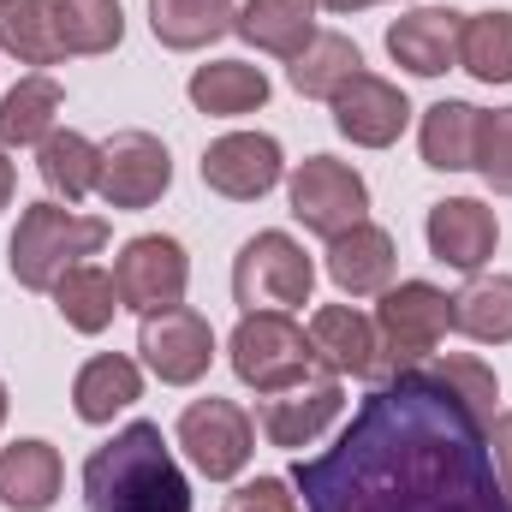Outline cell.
Here are the masks:
<instances>
[{
	"label": "cell",
	"mask_w": 512,
	"mask_h": 512,
	"mask_svg": "<svg viewBox=\"0 0 512 512\" xmlns=\"http://www.w3.org/2000/svg\"><path fill=\"white\" fill-rule=\"evenodd\" d=\"M304 512H512L489 423L429 370H393L340 441L292 471Z\"/></svg>",
	"instance_id": "obj_1"
},
{
	"label": "cell",
	"mask_w": 512,
	"mask_h": 512,
	"mask_svg": "<svg viewBox=\"0 0 512 512\" xmlns=\"http://www.w3.org/2000/svg\"><path fill=\"white\" fill-rule=\"evenodd\" d=\"M84 512H191V483L155 423H126L84 459Z\"/></svg>",
	"instance_id": "obj_2"
},
{
	"label": "cell",
	"mask_w": 512,
	"mask_h": 512,
	"mask_svg": "<svg viewBox=\"0 0 512 512\" xmlns=\"http://www.w3.org/2000/svg\"><path fill=\"white\" fill-rule=\"evenodd\" d=\"M108 245V221L96 215H72L60 203H30L18 215V233H12V280L30 286V292H54L66 268H78L84 256H96Z\"/></svg>",
	"instance_id": "obj_3"
},
{
	"label": "cell",
	"mask_w": 512,
	"mask_h": 512,
	"mask_svg": "<svg viewBox=\"0 0 512 512\" xmlns=\"http://www.w3.org/2000/svg\"><path fill=\"white\" fill-rule=\"evenodd\" d=\"M233 370H239V382L256 387V393H280V387L310 382L316 346H310V334H304L286 310H251V316L233 328Z\"/></svg>",
	"instance_id": "obj_4"
},
{
	"label": "cell",
	"mask_w": 512,
	"mask_h": 512,
	"mask_svg": "<svg viewBox=\"0 0 512 512\" xmlns=\"http://www.w3.org/2000/svg\"><path fill=\"white\" fill-rule=\"evenodd\" d=\"M310 286H316V268L292 233H256L239 245L233 298L245 304V316L251 310H298V304H310Z\"/></svg>",
	"instance_id": "obj_5"
},
{
	"label": "cell",
	"mask_w": 512,
	"mask_h": 512,
	"mask_svg": "<svg viewBox=\"0 0 512 512\" xmlns=\"http://www.w3.org/2000/svg\"><path fill=\"white\" fill-rule=\"evenodd\" d=\"M453 328V298L435 292L429 280H399L387 286L382 310H376V346L393 370H411L417 358H429Z\"/></svg>",
	"instance_id": "obj_6"
},
{
	"label": "cell",
	"mask_w": 512,
	"mask_h": 512,
	"mask_svg": "<svg viewBox=\"0 0 512 512\" xmlns=\"http://www.w3.org/2000/svg\"><path fill=\"white\" fill-rule=\"evenodd\" d=\"M179 447L191 453V465L209 477V483H227L251 465V447H256V429L251 417L233 405V399H191L179 411Z\"/></svg>",
	"instance_id": "obj_7"
},
{
	"label": "cell",
	"mask_w": 512,
	"mask_h": 512,
	"mask_svg": "<svg viewBox=\"0 0 512 512\" xmlns=\"http://www.w3.org/2000/svg\"><path fill=\"white\" fill-rule=\"evenodd\" d=\"M370 209V185L334 161V155H310L298 161L292 173V215L304 221V233H322V239H340L346 227H358Z\"/></svg>",
	"instance_id": "obj_8"
},
{
	"label": "cell",
	"mask_w": 512,
	"mask_h": 512,
	"mask_svg": "<svg viewBox=\"0 0 512 512\" xmlns=\"http://www.w3.org/2000/svg\"><path fill=\"white\" fill-rule=\"evenodd\" d=\"M114 286H120V304L137 316H155V310H173L185 304V286H191V262L185 245L167 239V233H137L120 262H114Z\"/></svg>",
	"instance_id": "obj_9"
},
{
	"label": "cell",
	"mask_w": 512,
	"mask_h": 512,
	"mask_svg": "<svg viewBox=\"0 0 512 512\" xmlns=\"http://www.w3.org/2000/svg\"><path fill=\"white\" fill-rule=\"evenodd\" d=\"M137 352H143V364L155 370V382L191 387V382H203V376H209V364H215V328H209L197 310L173 304V310L143 316Z\"/></svg>",
	"instance_id": "obj_10"
},
{
	"label": "cell",
	"mask_w": 512,
	"mask_h": 512,
	"mask_svg": "<svg viewBox=\"0 0 512 512\" xmlns=\"http://www.w3.org/2000/svg\"><path fill=\"white\" fill-rule=\"evenodd\" d=\"M173 185V155L161 137L149 131H120L102 143V167H96V191L108 197V209H149L161 203V191Z\"/></svg>",
	"instance_id": "obj_11"
},
{
	"label": "cell",
	"mask_w": 512,
	"mask_h": 512,
	"mask_svg": "<svg viewBox=\"0 0 512 512\" xmlns=\"http://www.w3.org/2000/svg\"><path fill=\"white\" fill-rule=\"evenodd\" d=\"M286 161H280V143L268 131H233V137H215L203 149V185L233 197V203H256L280 185Z\"/></svg>",
	"instance_id": "obj_12"
},
{
	"label": "cell",
	"mask_w": 512,
	"mask_h": 512,
	"mask_svg": "<svg viewBox=\"0 0 512 512\" xmlns=\"http://www.w3.org/2000/svg\"><path fill=\"white\" fill-rule=\"evenodd\" d=\"M340 405H346V387H340L334 370L310 376V382H298V387H280V393L262 399V435L274 447H304V441H316L340 417Z\"/></svg>",
	"instance_id": "obj_13"
},
{
	"label": "cell",
	"mask_w": 512,
	"mask_h": 512,
	"mask_svg": "<svg viewBox=\"0 0 512 512\" xmlns=\"http://www.w3.org/2000/svg\"><path fill=\"white\" fill-rule=\"evenodd\" d=\"M429 256L459 268V274H477L495 245H501V227H495V209H483L477 197H447L429 209Z\"/></svg>",
	"instance_id": "obj_14"
},
{
	"label": "cell",
	"mask_w": 512,
	"mask_h": 512,
	"mask_svg": "<svg viewBox=\"0 0 512 512\" xmlns=\"http://www.w3.org/2000/svg\"><path fill=\"white\" fill-rule=\"evenodd\" d=\"M459 36H465V12L453 6H417L387 30V54L417 72V78H441L459 66Z\"/></svg>",
	"instance_id": "obj_15"
},
{
	"label": "cell",
	"mask_w": 512,
	"mask_h": 512,
	"mask_svg": "<svg viewBox=\"0 0 512 512\" xmlns=\"http://www.w3.org/2000/svg\"><path fill=\"white\" fill-rule=\"evenodd\" d=\"M411 120V102H405V90L399 84H387L376 72H358L340 96H334V126L340 137H352V143H364V149H387L399 131Z\"/></svg>",
	"instance_id": "obj_16"
},
{
	"label": "cell",
	"mask_w": 512,
	"mask_h": 512,
	"mask_svg": "<svg viewBox=\"0 0 512 512\" xmlns=\"http://www.w3.org/2000/svg\"><path fill=\"white\" fill-rule=\"evenodd\" d=\"M310 346H316V364H328L334 376H376L382 364L376 322L352 304H322L310 316Z\"/></svg>",
	"instance_id": "obj_17"
},
{
	"label": "cell",
	"mask_w": 512,
	"mask_h": 512,
	"mask_svg": "<svg viewBox=\"0 0 512 512\" xmlns=\"http://www.w3.org/2000/svg\"><path fill=\"white\" fill-rule=\"evenodd\" d=\"M393 233L382 227H370V221H358V227H346L340 239H328V280L346 292V298H376L393 286Z\"/></svg>",
	"instance_id": "obj_18"
},
{
	"label": "cell",
	"mask_w": 512,
	"mask_h": 512,
	"mask_svg": "<svg viewBox=\"0 0 512 512\" xmlns=\"http://www.w3.org/2000/svg\"><path fill=\"white\" fill-rule=\"evenodd\" d=\"M60 447L48 441H12L0 447V501L12 512H48L60 501Z\"/></svg>",
	"instance_id": "obj_19"
},
{
	"label": "cell",
	"mask_w": 512,
	"mask_h": 512,
	"mask_svg": "<svg viewBox=\"0 0 512 512\" xmlns=\"http://www.w3.org/2000/svg\"><path fill=\"white\" fill-rule=\"evenodd\" d=\"M358 72H364L358 42H352V36H334V30H316V36L292 54V66H286L292 90H298V96H316V102H334Z\"/></svg>",
	"instance_id": "obj_20"
},
{
	"label": "cell",
	"mask_w": 512,
	"mask_h": 512,
	"mask_svg": "<svg viewBox=\"0 0 512 512\" xmlns=\"http://www.w3.org/2000/svg\"><path fill=\"white\" fill-rule=\"evenodd\" d=\"M0 48L18 54L24 66H54L66 60V30H60V6L54 0H6L0 6Z\"/></svg>",
	"instance_id": "obj_21"
},
{
	"label": "cell",
	"mask_w": 512,
	"mask_h": 512,
	"mask_svg": "<svg viewBox=\"0 0 512 512\" xmlns=\"http://www.w3.org/2000/svg\"><path fill=\"white\" fill-rule=\"evenodd\" d=\"M233 30L262 54H286L292 60L316 36V0H245Z\"/></svg>",
	"instance_id": "obj_22"
},
{
	"label": "cell",
	"mask_w": 512,
	"mask_h": 512,
	"mask_svg": "<svg viewBox=\"0 0 512 512\" xmlns=\"http://www.w3.org/2000/svg\"><path fill=\"white\" fill-rule=\"evenodd\" d=\"M477 131H483V108H471V102H435V108L423 114V131H417L423 161H429L435 173H465V167H477Z\"/></svg>",
	"instance_id": "obj_23"
},
{
	"label": "cell",
	"mask_w": 512,
	"mask_h": 512,
	"mask_svg": "<svg viewBox=\"0 0 512 512\" xmlns=\"http://www.w3.org/2000/svg\"><path fill=\"white\" fill-rule=\"evenodd\" d=\"M137 393H143L137 364L120 358V352H102V358H90V364L78 370V382H72V405H78L84 423H114V411L137 405Z\"/></svg>",
	"instance_id": "obj_24"
},
{
	"label": "cell",
	"mask_w": 512,
	"mask_h": 512,
	"mask_svg": "<svg viewBox=\"0 0 512 512\" xmlns=\"http://www.w3.org/2000/svg\"><path fill=\"white\" fill-rule=\"evenodd\" d=\"M233 0H149V30L161 48H209L233 30Z\"/></svg>",
	"instance_id": "obj_25"
},
{
	"label": "cell",
	"mask_w": 512,
	"mask_h": 512,
	"mask_svg": "<svg viewBox=\"0 0 512 512\" xmlns=\"http://www.w3.org/2000/svg\"><path fill=\"white\" fill-rule=\"evenodd\" d=\"M191 102L203 114L233 120V114H251L268 102V78H262V66H245V60H209L191 72Z\"/></svg>",
	"instance_id": "obj_26"
},
{
	"label": "cell",
	"mask_w": 512,
	"mask_h": 512,
	"mask_svg": "<svg viewBox=\"0 0 512 512\" xmlns=\"http://www.w3.org/2000/svg\"><path fill=\"white\" fill-rule=\"evenodd\" d=\"M54 304H60L66 328H78V334H102V328L114 322V310H126V304H120L114 274H108V268H90V262H78V268H66V274H60Z\"/></svg>",
	"instance_id": "obj_27"
},
{
	"label": "cell",
	"mask_w": 512,
	"mask_h": 512,
	"mask_svg": "<svg viewBox=\"0 0 512 512\" xmlns=\"http://www.w3.org/2000/svg\"><path fill=\"white\" fill-rule=\"evenodd\" d=\"M36 167H42V185L66 203H78L84 191H96V167H102V149L78 131H48L36 143Z\"/></svg>",
	"instance_id": "obj_28"
},
{
	"label": "cell",
	"mask_w": 512,
	"mask_h": 512,
	"mask_svg": "<svg viewBox=\"0 0 512 512\" xmlns=\"http://www.w3.org/2000/svg\"><path fill=\"white\" fill-rule=\"evenodd\" d=\"M60 84L54 78H18L6 96H0V143L6 149H24V143H42L54 131V114H60Z\"/></svg>",
	"instance_id": "obj_29"
},
{
	"label": "cell",
	"mask_w": 512,
	"mask_h": 512,
	"mask_svg": "<svg viewBox=\"0 0 512 512\" xmlns=\"http://www.w3.org/2000/svg\"><path fill=\"white\" fill-rule=\"evenodd\" d=\"M453 328L483 340V346H507L512 340V274L471 280L465 292H453Z\"/></svg>",
	"instance_id": "obj_30"
},
{
	"label": "cell",
	"mask_w": 512,
	"mask_h": 512,
	"mask_svg": "<svg viewBox=\"0 0 512 512\" xmlns=\"http://www.w3.org/2000/svg\"><path fill=\"white\" fill-rule=\"evenodd\" d=\"M459 66L483 84H512V12H477L459 36Z\"/></svg>",
	"instance_id": "obj_31"
},
{
	"label": "cell",
	"mask_w": 512,
	"mask_h": 512,
	"mask_svg": "<svg viewBox=\"0 0 512 512\" xmlns=\"http://www.w3.org/2000/svg\"><path fill=\"white\" fill-rule=\"evenodd\" d=\"M60 6V30L72 54H108L126 36V12L120 0H54Z\"/></svg>",
	"instance_id": "obj_32"
},
{
	"label": "cell",
	"mask_w": 512,
	"mask_h": 512,
	"mask_svg": "<svg viewBox=\"0 0 512 512\" xmlns=\"http://www.w3.org/2000/svg\"><path fill=\"white\" fill-rule=\"evenodd\" d=\"M435 382H447L483 423H495V399H501V387H495V370L483 364V358H465V352H453V358H441L435 370H429Z\"/></svg>",
	"instance_id": "obj_33"
},
{
	"label": "cell",
	"mask_w": 512,
	"mask_h": 512,
	"mask_svg": "<svg viewBox=\"0 0 512 512\" xmlns=\"http://www.w3.org/2000/svg\"><path fill=\"white\" fill-rule=\"evenodd\" d=\"M477 173L512 197V108H495L483 114V131H477Z\"/></svg>",
	"instance_id": "obj_34"
},
{
	"label": "cell",
	"mask_w": 512,
	"mask_h": 512,
	"mask_svg": "<svg viewBox=\"0 0 512 512\" xmlns=\"http://www.w3.org/2000/svg\"><path fill=\"white\" fill-rule=\"evenodd\" d=\"M233 512H298V501L286 495L280 477H256L245 489H233Z\"/></svg>",
	"instance_id": "obj_35"
},
{
	"label": "cell",
	"mask_w": 512,
	"mask_h": 512,
	"mask_svg": "<svg viewBox=\"0 0 512 512\" xmlns=\"http://www.w3.org/2000/svg\"><path fill=\"white\" fill-rule=\"evenodd\" d=\"M489 453H495V471H501V489H507V507H512V411H501L489 423Z\"/></svg>",
	"instance_id": "obj_36"
},
{
	"label": "cell",
	"mask_w": 512,
	"mask_h": 512,
	"mask_svg": "<svg viewBox=\"0 0 512 512\" xmlns=\"http://www.w3.org/2000/svg\"><path fill=\"white\" fill-rule=\"evenodd\" d=\"M12 185H18V173H12V161H6V149H0V209L12 203Z\"/></svg>",
	"instance_id": "obj_37"
},
{
	"label": "cell",
	"mask_w": 512,
	"mask_h": 512,
	"mask_svg": "<svg viewBox=\"0 0 512 512\" xmlns=\"http://www.w3.org/2000/svg\"><path fill=\"white\" fill-rule=\"evenodd\" d=\"M316 6H328V12H358V6H370V0H316Z\"/></svg>",
	"instance_id": "obj_38"
},
{
	"label": "cell",
	"mask_w": 512,
	"mask_h": 512,
	"mask_svg": "<svg viewBox=\"0 0 512 512\" xmlns=\"http://www.w3.org/2000/svg\"><path fill=\"white\" fill-rule=\"evenodd\" d=\"M0 423H6V382H0Z\"/></svg>",
	"instance_id": "obj_39"
},
{
	"label": "cell",
	"mask_w": 512,
	"mask_h": 512,
	"mask_svg": "<svg viewBox=\"0 0 512 512\" xmlns=\"http://www.w3.org/2000/svg\"><path fill=\"white\" fill-rule=\"evenodd\" d=\"M0 6H6V0H0Z\"/></svg>",
	"instance_id": "obj_40"
}]
</instances>
